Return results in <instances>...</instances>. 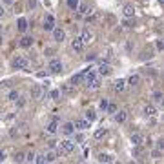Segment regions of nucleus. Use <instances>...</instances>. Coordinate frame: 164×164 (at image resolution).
I'll return each mask as SVG.
<instances>
[{
    "mask_svg": "<svg viewBox=\"0 0 164 164\" xmlns=\"http://www.w3.org/2000/svg\"><path fill=\"white\" fill-rule=\"evenodd\" d=\"M84 73H86V71H82V73H77V75H73V77H71V84H73V86L80 84V82L84 80Z\"/></svg>",
    "mask_w": 164,
    "mask_h": 164,
    "instance_id": "nucleus-23",
    "label": "nucleus"
},
{
    "mask_svg": "<svg viewBox=\"0 0 164 164\" xmlns=\"http://www.w3.org/2000/svg\"><path fill=\"white\" fill-rule=\"evenodd\" d=\"M106 133H108V129H106V128H100V129H97V131L93 133V137H95V139L99 141V139H102V137L106 135Z\"/></svg>",
    "mask_w": 164,
    "mask_h": 164,
    "instance_id": "nucleus-27",
    "label": "nucleus"
},
{
    "mask_svg": "<svg viewBox=\"0 0 164 164\" xmlns=\"http://www.w3.org/2000/svg\"><path fill=\"white\" fill-rule=\"evenodd\" d=\"M159 4H164V0H159Z\"/></svg>",
    "mask_w": 164,
    "mask_h": 164,
    "instance_id": "nucleus-48",
    "label": "nucleus"
},
{
    "mask_svg": "<svg viewBox=\"0 0 164 164\" xmlns=\"http://www.w3.org/2000/svg\"><path fill=\"white\" fill-rule=\"evenodd\" d=\"M46 129H47V133H57V131H59V119H53L51 122L47 124Z\"/></svg>",
    "mask_w": 164,
    "mask_h": 164,
    "instance_id": "nucleus-14",
    "label": "nucleus"
},
{
    "mask_svg": "<svg viewBox=\"0 0 164 164\" xmlns=\"http://www.w3.org/2000/svg\"><path fill=\"white\" fill-rule=\"evenodd\" d=\"M6 161V153L4 151H0V162H4Z\"/></svg>",
    "mask_w": 164,
    "mask_h": 164,
    "instance_id": "nucleus-45",
    "label": "nucleus"
},
{
    "mask_svg": "<svg viewBox=\"0 0 164 164\" xmlns=\"http://www.w3.org/2000/svg\"><path fill=\"white\" fill-rule=\"evenodd\" d=\"M35 162H37V164H44V162H46L44 155H35Z\"/></svg>",
    "mask_w": 164,
    "mask_h": 164,
    "instance_id": "nucleus-38",
    "label": "nucleus"
},
{
    "mask_svg": "<svg viewBox=\"0 0 164 164\" xmlns=\"http://www.w3.org/2000/svg\"><path fill=\"white\" fill-rule=\"evenodd\" d=\"M73 150H75V142H73V141H69V139H66V141H62V142H60V146H59V151H57V155L64 157V155L71 153Z\"/></svg>",
    "mask_w": 164,
    "mask_h": 164,
    "instance_id": "nucleus-1",
    "label": "nucleus"
},
{
    "mask_svg": "<svg viewBox=\"0 0 164 164\" xmlns=\"http://www.w3.org/2000/svg\"><path fill=\"white\" fill-rule=\"evenodd\" d=\"M95 119H97V113H95L93 109H88V111H86V121H89V122H93Z\"/></svg>",
    "mask_w": 164,
    "mask_h": 164,
    "instance_id": "nucleus-28",
    "label": "nucleus"
},
{
    "mask_svg": "<svg viewBox=\"0 0 164 164\" xmlns=\"http://www.w3.org/2000/svg\"><path fill=\"white\" fill-rule=\"evenodd\" d=\"M13 66H15V69H27L29 60H27L26 57H17V59L13 60Z\"/></svg>",
    "mask_w": 164,
    "mask_h": 164,
    "instance_id": "nucleus-3",
    "label": "nucleus"
},
{
    "mask_svg": "<svg viewBox=\"0 0 164 164\" xmlns=\"http://www.w3.org/2000/svg\"><path fill=\"white\" fill-rule=\"evenodd\" d=\"M44 91H46V88H44V86L35 84V86L31 88V97H33L35 100H40L42 97H44Z\"/></svg>",
    "mask_w": 164,
    "mask_h": 164,
    "instance_id": "nucleus-2",
    "label": "nucleus"
},
{
    "mask_svg": "<svg viewBox=\"0 0 164 164\" xmlns=\"http://www.w3.org/2000/svg\"><path fill=\"white\" fill-rule=\"evenodd\" d=\"M71 47H73V51H77V53L84 49V44H82L80 37H77V39H73V42H71Z\"/></svg>",
    "mask_w": 164,
    "mask_h": 164,
    "instance_id": "nucleus-13",
    "label": "nucleus"
},
{
    "mask_svg": "<svg viewBox=\"0 0 164 164\" xmlns=\"http://www.w3.org/2000/svg\"><path fill=\"white\" fill-rule=\"evenodd\" d=\"M99 162L111 164V162H115V159H113L111 155H108V153H100V155H99Z\"/></svg>",
    "mask_w": 164,
    "mask_h": 164,
    "instance_id": "nucleus-22",
    "label": "nucleus"
},
{
    "mask_svg": "<svg viewBox=\"0 0 164 164\" xmlns=\"http://www.w3.org/2000/svg\"><path fill=\"white\" fill-rule=\"evenodd\" d=\"M108 99H102V100H100V104H99V108H100V109H102V111H106V108H108Z\"/></svg>",
    "mask_w": 164,
    "mask_h": 164,
    "instance_id": "nucleus-36",
    "label": "nucleus"
},
{
    "mask_svg": "<svg viewBox=\"0 0 164 164\" xmlns=\"http://www.w3.org/2000/svg\"><path fill=\"white\" fill-rule=\"evenodd\" d=\"M142 142H144V137L141 133H133L131 135V144L133 146H142Z\"/></svg>",
    "mask_w": 164,
    "mask_h": 164,
    "instance_id": "nucleus-17",
    "label": "nucleus"
},
{
    "mask_svg": "<svg viewBox=\"0 0 164 164\" xmlns=\"http://www.w3.org/2000/svg\"><path fill=\"white\" fill-rule=\"evenodd\" d=\"M124 88H126V80H122V79L113 82V91H115V93H122Z\"/></svg>",
    "mask_w": 164,
    "mask_h": 164,
    "instance_id": "nucleus-11",
    "label": "nucleus"
},
{
    "mask_svg": "<svg viewBox=\"0 0 164 164\" xmlns=\"http://www.w3.org/2000/svg\"><path fill=\"white\" fill-rule=\"evenodd\" d=\"M122 13H124V17L131 18V17L135 15V7H133L131 4H126V6H124V9H122Z\"/></svg>",
    "mask_w": 164,
    "mask_h": 164,
    "instance_id": "nucleus-15",
    "label": "nucleus"
},
{
    "mask_svg": "<svg viewBox=\"0 0 164 164\" xmlns=\"http://www.w3.org/2000/svg\"><path fill=\"white\" fill-rule=\"evenodd\" d=\"M111 73V68H109V64H106V62H102L100 66H99V75H102V77H106V75H109Z\"/></svg>",
    "mask_w": 164,
    "mask_h": 164,
    "instance_id": "nucleus-16",
    "label": "nucleus"
},
{
    "mask_svg": "<svg viewBox=\"0 0 164 164\" xmlns=\"http://www.w3.org/2000/svg\"><path fill=\"white\" fill-rule=\"evenodd\" d=\"M24 161H26V162H35V153H33V151H31V153H27Z\"/></svg>",
    "mask_w": 164,
    "mask_h": 164,
    "instance_id": "nucleus-35",
    "label": "nucleus"
},
{
    "mask_svg": "<svg viewBox=\"0 0 164 164\" xmlns=\"http://www.w3.org/2000/svg\"><path fill=\"white\" fill-rule=\"evenodd\" d=\"M77 6H79V0H68V7L69 9H77Z\"/></svg>",
    "mask_w": 164,
    "mask_h": 164,
    "instance_id": "nucleus-33",
    "label": "nucleus"
},
{
    "mask_svg": "<svg viewBox=\"0 0 164 164\" xmlns=\"http://www.w3.org/2000/svg\"><path fill=\"white\" fill-rule=\"evenodd\" d=\"M24 159H26V155H24L22 151H18V153L15 155V162H24Z\"/></svg>",
    "mask_w": 164,
    "mask_h": 164,
    "instance_id": "nucleus-32",
    "label": "nucleus"
},
{
    "mask_svg": "<svg viewBox=\"0 0 164 164\" xmlns=\"http://www.w3.org/2000/svg\"><path fill=\"white\" fill-rule=\"evenodd\" d=\"M77 11H79L80 15H86V13L89 11V6H88L86 2H79V6H77Z\"/></svg>",
    "mask_w": 164,
    "mask_h": 164,
    "instance_id": "nucleus-24",
    "label": "nucleus"
},
{
    "mask_svg": "<svg viewBox=\"0 0 164 164\" xmlns=\"http://www.w3.org/2000/svg\"><path fill=\"white\" fill-rule=\"evenodd\" d=\"M161 153H162V150H155V151H153L151 155H153L155 159H159V157H161Z\"/></svg>",
    "mask_w": 164,
    "mask_h": 164,
    "instance_id": "nucleus-43",
    "label": "nucleus"
},
{
    "mask_svg": "<svg viewBox=\"0 0 164 164\" xmlns=\"http://www.w3.org/2000/svg\"><path fill=\"white\" fill-rule=\"evenodd\" d=\"M55 27V18H53V15H46V18H44V29L46 31H51Z\"/></svg>",
    "mask_w": 164,
    "mask_h": 164,
    "instance_id": "nucleus-7",
    "label": "nucleus"
},
{
    "mask_svg": "<svg viewBox=\"0 0 164 164\" xmlns=\"http://www.w3.org/2000/svg\"><path fill=\"white\" fill-rule=\"evenodd\" d=\"M80 40H82V44L86 46V44H89V42H93V33L89 31V29H84L80 33Z\"/></svg>",
    "mask_w": 164,
    "mask_h": 164,
    "instance_id": "nucleus-6",
    "label": "nucleus"
},
{
    "mask_svg": "<svg viewBox=\"0 0 164 164\" xmlns=\"http://www.w3.org/2000/svg\"><path fill=\"white\" fill-rule=\"evenodd\" d=\"M95 20H97V13H89V15L86 13V22L88 24H91V22H95Z\"/></svg>",
    "mask_w": 164,
    "mask_h": 164,
    "instance_id": "nucleus-30",
    "label": "nucleus"
},
{
    "mask_svg": "<svg viewBox=\"0 0 164 164\" xmlns=\"http://www.w3.org/2000/svg\"><path fill=\"white\" fill-rule=\"evenodd\" d=\"M47 146H49L51 150H53V148H57V141H53V139H51V141H47Z\"/></svg>",
    "mask_w": 164,
    "mask_h": 164,
    "instance_id": "nucleus-42",
    "label": "nucleus"
},
{
    "mask_svg": "<svg viewBox=\"0 0 164 164\" xmlns=\"http://www.w3.org/2000/svg\"><path fill=\"white\" fill-rule=\"evenodd\" d=\"M57 157H59V155H57V151H53V150H49V151L44 155L46 162H55V161H57Z\"/></svg>",
    "mask_w": 164,
    "mask_h": 164,
    "instance_id": "nucleus-21",
    "label": "nucleus"
},
{
    "mask_svg": "<svg viewBox=\"0 0 164 164\" xmlns=\"http://www.w3.org/2000/svg\"><path fill=\"white\" fill-rule=\"evenodd\" d=\"M95 59H97V55H88V57H86V60H88V62L95 60Z\"/></svg>",
    "mask_w": 164,
    "mask_h": 164,
    "instance_id": "nucleus-44",
    "label": "nucleus"
},
{
    "mask_svg": "<svg viewBox=\"0 0 164 164\" xmlns=\"http://www.w3.org/2000/svg\"><path fill=\"white\" fill-rule=\"evenodd\" d=\"M155 46H157V49H159V51H162V49H164V42L162 40H157V42H155Z\"/></svg>",
    "mask_w": 164,
    "mask_h": 164,
    "instance_id": "nucleus-39",
    "label": "nucleus"
},
{
    "mask_svg": "<svg viewBox=\"0 0 164 164\" xmlns=\"http://www.w3.org/2000/svg\"><path fill=\"white\" fill-rule=\"evenodd\" d=\"M2 17H4V7L0 6V18H2Z\"/></svg>",
    "mask_w": 164,
    "mask_h": 164,
    "instance_id": "nucleus-46",
    "label": "nucleus"
},
{
    "mask_svg": "<svg viewBox=\"0 0 164 164\" xmlns=\"http://www.w3.org/2000/svg\"><path fill=\"white\" fill-rule=\"evenodd\" d=\"M75 131V126H73V122H66L64 126H62V133L64 135H71Z\"/></svg>",
    "mask_w": 164,
    "mask_h": 164,
    "instance_id": "nucleus-20",
    "label": "nucleus"
},
{
    "mask_svg": "<svg viewBox=\"0 0 164 164\" xmlns=\"http://www.w3.org/2000/svg\"><path fill=\"white\" fill-rule=\"evenodd\" d=\"M33 37H27V35H26V37H22L20 39V47H31V46H33Z\"/></svg>",
    "mask_w": 164,
    "mask_h": 164,
    "instance_id": "nucleus-18",
    "label": "nucleus"
},
{
    "mask_svg": "<svg viewBox=\"0 0 164 164\" xmlns=\"http://www.w3.org/2000/svg\"><path fill=\"white\" fill-rule=\"evenodd\" d=\"M144 115H146V117H155V115H157V109H155L153 106H146V108H144Z\"/></svg>",
    "mask_w": 164,
    "mask_h": 164,
    "instance_id": "nucleus-25",
    "label": "nucleus"
},
{
    "mask_svg": "<svg viewBox=\"0 0 164 164\" xmlns=\"http://www.w3.org/2000/svg\"><path fill=\"white\" fill-rule=\"evenodd\" d=\"M153 99H155V102H162V91H155V95H153Z\"/></svg>",
    "mask_w": 164,
    "mask_h": 164,
    "instance_id": "nucleus-34",
    "label": "nucleus"
},
{
    "mask_svg": "<svg viewBox=\"0 0 164 164\" xmlns=\"http://www.w3.org/2000/svg\"><path fill=\"white\" fill-rule=\"evenodd\" d=\"M27 27H29V22L26 20L24 17H20L18 22H17V29H18L20 33H26V31H27Z\"/></svg>",
    "mask_w": 164,
    "mask_h": 164,
    "instance_id": "nucleus-9",
    "label": "nucleus"
},
{
    "mask_svg": "<svg viewBox=\"0 0 164 164\" xmlns=\"http://www.w3.org/2000/svg\"><path fill=\"white\" fill-rule=\"evenodd\" d=\"M128 84H129L131 88H137V86L141 84V75H137V73H135V75H131V77L128 79Z\"/></svg>",
    "mask_w": 164,
    "mask_h": 164,
    "instance_id": "nucleus-19",
    "label": "nucleus"
},
{
    "mask_svg": "<svg viewBox=\"0 0 164 164\" xmlns=\"http://www.w3.org/2000/svg\"><path fill=\"white\" fill-rule=\"evenodd\" d=\"M60 93H66V95H71L73 93V84H64L60 88Z\"/></svg>",
    "mask_w": 164,
    "mask_h": 164,
    "instance_id": "nucleus-26",
    "label": "nucleus"
},
{
    "mask_svg": "<svg viewBox=\"0 0 164 164\" xmlns=\"http://www.w3.org/2000/svg\"><path fill=\"white\" fill-rule=\"evenodd\" d=\"M15 102H17V106H18V108H22V106L26 104V100H24V99H20V97H18V99H17Z\"/></svg>",
    "mask_w": 164,
    "mask_h": 164,
    "instance_id": "nucleus-41",
    "label": "nucleus"
},
{
    "mask_svg": "<svg viewBox=\"0 0 164 164\" xmlns=\"http://www.w3.org/2000/svg\"><path fill=\"white\" fill-rule=\"evenodd\" d=\"M51 31H53V39H55L57 42H62L64 39H66V31L60 29V27H53Z\"/></svg>",
    "mask_w": 164,
    "mask_h": 164,
    "instance_id": "nucleus-5",
    "label": "nucleus"
},
{
    "mask_svg": "<svg viewBox=\"0 0 164 164\" xmlns=\"http://www.w3.org/2000/svg\"><path fill=\"white\" fill-rule=\"evenodd\" d=\"M49 97H51V99H53V100H59V97H60V89H53V91H51V95H49Z\"/></svg>",
    "mask_w": 164,
    "mask_h": 164,
    "instance_id": "nucleus-31",
    "label": "nucleus"
},
{
    "mask_svg": "<svg viewBox=\"0 0 164 164\" xmlns=\"http://www.w3.org/2000/svg\"><path fill=\"white\" fill-rule=\"evenodd\" d=\"M2 40H4V39H2V35H0V44H2Z\"/></svg>",
    "mask_w": 164,
    "mask_h": 164,
    "instance_id": "nucleus-47",
    "label": "nucleus"
},
{
    "mask_svg": "<svg viewBox=\"0 0 164 164\" xmlns=\"http://www.w3.org/2000/svg\"><path fill=\"white\" fill-rule=\"evenodd\" d=\"M113 115H115V122L117 124H124L126 121H128V111H119V113L115 111Z\"/></svg>",
    "mask_w": 164,
    "mask_h": 164,
    "instance_id": "nucleus-10",
    "label": "nucleus"
},
{
    "mask_svg": "<svg viewBox=\"0 0 164 164\" xmlns=\"http://www.w3.org/2000/svg\"><path fill=\"white\" fill-rule=\"evenodd\" d=\"M6 2H7V4H11V0H6Z\"/></svg>",
    "mask_w": 164,
    "mask_h": 164,
    "instance_id": "nucleus-49",
    "label": "nucleus"
},
{
    "mask_svg": "<svg viewBox=\"0 0 164 164\" xmlns=\"http://www.w3.org/2000/svg\"><path fill=\"white\" fill-rule=\"evenodd\" d=\"M47 68H49V71H51L53 75H57V73H60V71H62V62L59 60V59H53V60L49 62V66H47Z\"/></svg>",
    "mask_w": 164,
    "mask_h": 164,
    "instance_id": "nucleus-4",
    "label": "nucleus"
},
{
    "mask_svg": "<svg viewBox=\"0 0 164 164\" xmlns=\"http://www.w3.org/2000/svg\"><path fill=\"white\" fill-rule=\"evenodd\" d=\"M106 111H108V113H115V111H117V106H115V104H108Z\"/></svg>",
    "mask_w": 164,
    "mask_h": 164,
    "instance_id": "nucleus-37",
    "label": "nucleus"
},
{
    "mask_svg": "<svg viewBox=\"0 0 164 164\" xmlns=\"http://www.w3.org/2000/svg\"><path fill=\"white\" fill-rule=\"evenodd\" d=\"M122 26H124V27H131V20H129V18L126 17V18L122 20Z\"/></svg>",
    "mask_w": 164,
    "mask_h": 164,
    "instance_id": "nucleus-40",
    "label": "nucleus"
},
{
    "mask_svg": "<svg viewBox=\"0 0 164 164\" xmlns=\"http://www.w3.org/2000/svg\"><path fill=\"white\" fill-rule=\"evenodd\" d=\"M0 29H2V26H0Z\"/></svg>",
    "mask_w": 164,
    "mask_h": 164,
    "instance_id": "nucleus-50",
    "label": "nucleus"
},
{
    "mask_svg": "<svg viewBox=\"0 0 164 164\" xmlns=\"http://www.w3.org/2000/svg\"><path fill=\"white\" fill-rule=\"evenodd\" d=\"M18 97H20V95H18V91H17V89H13V91H9V95H7V99H9L11 102H15V100H17Z\"/></svg>",
    "mask_w": 164,
    "mask_h": 164,
    "instance_id": "nucleus-29",
    "label": "nucleus"
},
{
    "mask_svg": "<svg viewBox=\"0 0 164 164\" xmlns=\"http://www.w3.org/2000/svg\"><path fill=\"white\" fill-rule=\"evenodd\" d=\"M100 84H102L100 77H97V75H95V77L91 79V80L86 84V88H89V89H99V88H100Z\"/></svg>",
    "mask_w": 164,
    "mask_h": 164,
    "instance_id": "nucleus-8",
    "label": "nucleus"
},
{
    "mask_svg": "<svg viewBox=\"0 0 164 164\" xmlns=\"http://www.w3.org/2000/svg\"><path fill=\"white\" fill-rule=\"evenodd\" d=\"M77 129H80V131H84V129H88L89 128V121H86V119H79V121H75V124H73Z\"/></svg>",
    "mask_w": 164,
    "mask_h": 164,
    "instance_id": "nucleus-12",
    "label": "nucleus"
}]
</instances>
